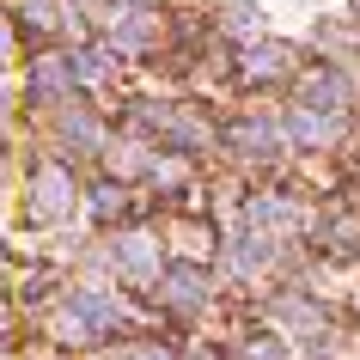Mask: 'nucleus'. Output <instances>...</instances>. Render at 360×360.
I'll list each match as a JSON object with an SVG mask.
<instances>
[{
  "mask_svg": "<svg viewBox=\"0 0 360 360\" xmlns=\"http://www.w3.org/2000/svg\"><path fill=\"white\" fill-rule=\"evenodd\" d=\"M68 202H74V184H68L61 171H37V214L43 220H56Z\"/></svg>",
  "mask_w": 360,
  "mask_h": 360,
  "instance_id": "1",
  "label": "nucleus"
},
{
  "mask_svg": "<svg viewBox=\"0 0 360 360\" xmlns=\"http://www.w3.org/2000/svg\"><path fill=\"white\" fill-rule=\"evenodd\" d=\"M116 269H122V275H134V281H147L153 269H159L153 238H122V245H116Z\"/></svg>",
  "mask_w": 360,
  "mask_h": 360,
  "instance_id": "2",
  "label": "nucleus"
},
{
  "mask_svg": "<svg viewBox=\"0 0 360 360\" xmlns=\"http://www.w3.org/2000/svg\"><path fill=\"white\" fill-rule=\"evenodd\" d=\"M129 360H171V354H165V348H134Z\"/></svg>",
  "mask_w": 360,
  "mask_h": 360,
  "instance_id": "3",
  "label": "nucleus"
}]
</instances>
